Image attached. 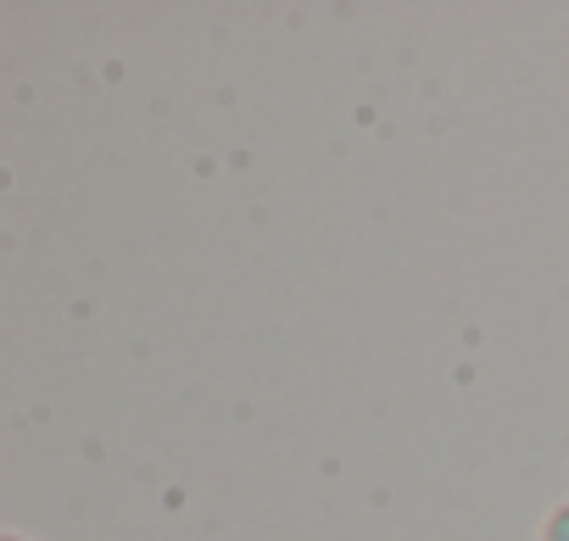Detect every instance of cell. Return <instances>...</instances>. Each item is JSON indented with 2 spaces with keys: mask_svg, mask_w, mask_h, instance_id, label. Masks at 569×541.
I'll return each instance as SVG.
<instances>
[{
  "mask_svg": "<svg viewBox=\"0 0 569 541\" xmlns=\"http://www.w3.org/2000/svg\"><path fill=\"white\" fill-rule=\"evenodd\" d=\"M0 541H29V535H23V530H7V535H0Z\"/></svg>",
  "mask_w": 569,
  "mask_h": 541,
  "instance_id": "obj_2",
  "label": "cell"
},
{
  "mask_svg": "<svg viewBox=\"0 0 569 541\" xmlns=\"http://www.w3.org/2000/svg\"><path fill=\"white\" fill-rule=\"evenodd\" d=\"M536 541H569V502H558V508H547V519H541V530H536Z\"/></svg>",
  "mask_w": 569,
  "mask_h": 541,
  "instance_id": "obj_1",
  "label": "cell"
}]
</instances>
